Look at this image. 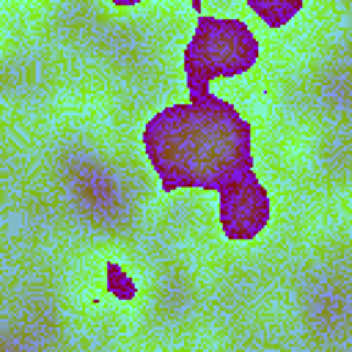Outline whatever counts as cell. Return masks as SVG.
Listing matches in <instances>:
<instances>
[{"label": "cell", "instance_id": "6da1fadb", "mask_svg": "<svg viewBox=\"0 0 352 352\" xmlns=\"http://www.w3.org/2000/svg\"><path fill=\"white\" fill-rule=\"evenodd\" d=\"M151 160L176 182L217 184L214 176L236 179L248 168V132L228 104L212 102L198 110L165 113L148 129Z\"/></svg>", "mask_w": 352, "mask_h": 352}, {"label": "cell", "instance_id": "7a4b0ae2", "mask_svg": "<svg viewBox=\"0 0 352 352\" xmlns=\"http://www.w3.org/2000/svg\"><path fill=\"white\" fill-rule=\"evenodd\" d=\"M256 58V41L236 19H204L190 47V74L204 85L214 74H234Z\"/></svg>", "mask_w": 352, "mask_h": 352}]
</instances>
